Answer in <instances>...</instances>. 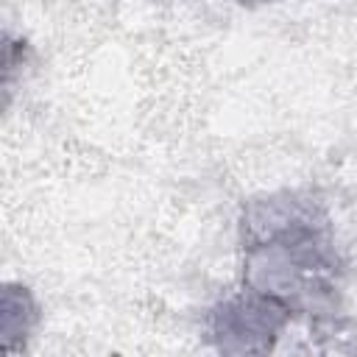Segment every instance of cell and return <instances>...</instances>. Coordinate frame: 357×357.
Here are the masks:
<instances>
[{"label": "cell", "mask_w": 357, "mask_h": 357, "mask_svg": "<svg viewBox=\"0 0 357 357\" xmlns=\"http://www.w3.org/2000/svg\"><path fill=\"white\" fill-rule=\"evenodd\" d=\"M290 321L287 307L245 287L209 312L206 329L209 340L223 354H265L273 351Z\"/></svg>", "instance_id": "cell-2"}, {"label": "cell", "mask_w": 357, "mask_h": 357, "mask_svg": "<svg viewBox=\"0 0 357 357\" xmlns=\"http://www.w3.org/2000/svg\"><path fill=\"white\" fill-rule=\"evenodd\" d=\"M36 324V304L25 287L6 284L3 290V307H0V335H3V351L11 354L17 346L14 340L20 337L22 343L28 340L31 329Z\"/></svg>", "instance_id": "cell-3"}, {"label": "cell", "mask_w": 357, "mask_h": 357, "mask_svg": "<svg viewBox=\"0 0 357 357\" xmlns=\"http://www.w3.org/2000/svg\"><path fill=\"white\" fill-rule=\"evenodd\" d=\"M243 282L312 326H335L343 262L324 206L298 192L248 201L240 220Z\"/></svg>", "instance_id": "cell-1"}]
</instances>
